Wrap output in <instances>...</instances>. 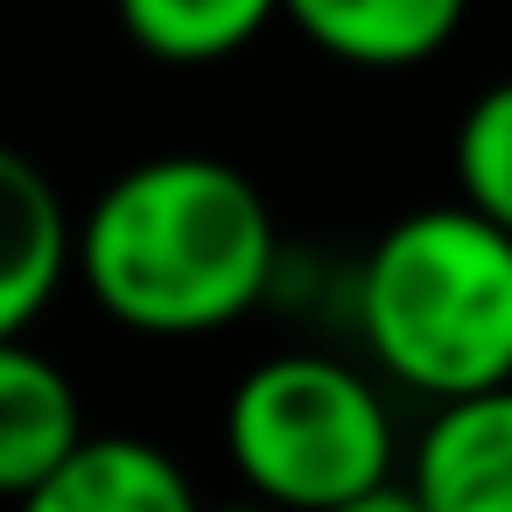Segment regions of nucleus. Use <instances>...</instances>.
<instances>
[{
  "instance_id": "nucleus-6",
  "label": "nucleus",
  "mask_w": 512,
  "mask_h": 512,
  "mask_svg": "<svg viewBox=\"0 0 512 512\" xmlns=\"http://www.w3.org/2000/svg\"><path fill=\"white\" fill-rule=\"evenodd\" d=\"M85 400L71 372L29 337H0V491L22 498L85 449Z\"/></svg>"
},
{
  "instance_id": "nucleus-4",
  "label": "nucleus",
  "mask_w": 512,
  "mask_h": 512,
  "mask_svg": "<svg viewBox=\"0 0 512 512\" xmlns=\"http://www.w3.org/2000/svg\"><path fill=\"white\" fill-rule=\"evenodd\" d=\"M400 484L421 512H512V386L442 400L421 421Z\"/></svg>"
},
{
  "instance_id": "nucleus-3",
  "label": "nucleus",
  "mask_w": 512,
  "mask_h": 512,
  "mask_svg": "<svg viewBox=\"0 0 512 512\" xmlns=\"http://www.w3.org/2000/svg\"><path fill=\"white\" fill-rule=\"evenodd\" d=\"M239 484L281 512H344L400 484V428L372 372L323 351L260 358L225 400Z\"/></svg>"
},
{
  "instance_id": "nucleus-2",
  "label": "nucleus",
  "mask_w": 512,
  "mask_h": 512,
  "mask_svg": "<svg viewBox=\"0 0 512 512\" xmlns=\"http://www.w3.org/2000/svg\"><path fill=\"white\" fill-rule=\"evenodd\" d=\"M351 316L365 358L428 407L512 386V232L463 197L393 218L358 260Z\"/></svg>"
},
{
  "instance_id": "nucleus-8",
  "label": "nucleus",
  "mask_w": 512,
  "mask_h": 512,
  "mask_svg": "<svg viewBox=\"0 0 512 512\" xmlns=\"http://www.w3.org/2000/svg\"><path fill=\"white\" fill-rule=\"evenodd\" d=\"M15 512H204L183 463L141 435H92L57 477L15 498Z\"/></svg>"
},
{
  "instance_id": "nucleus-12",
  "label": "nucleus",
  "mask_w": 512,
  "mask_h": 512,
  "mask_svg": "<svg viewBox=\"0 0 512 512\" xmlns=\"http://www.w3.org/2000/svg\"><path fill=\"white\" fill-rule=\"evenodd\" d=\"M204 512H281V505H267V498L246 491V498H225V505H204Z\"/></svg>"
},
{
  "instance_id": "nucleus-11",
  "label": "nucleus",
  "mask_w": 512,
  "mask_h": 512,
  "mask_svg": "<svg viewBox=\"0 0 512 512\" xmlns=\"http://www.w3.org/2000/svg\"><path fill=\"white\" fill-rule=\"evenodd\" d=\"M344 512H421V505H414L407 484H386V491H372V498H358V505H344Z\"/></svg>"
},
{
  "instance_id": "nucleus-9",
  "label": "nucleus",
  "mask_w": 512,
  "mask_h": 512,
  "mask_svg": "<svg viewBox=\"0 0 512 512\" xmlns=\"http://www.w3.org/2000/svg\"><path fill=\"white\" fill-rule=\"evenodd\" d=\"M127 43L169 71H204L239 57L281 22V0H113Z\"/></svg>"
},
{
  "instance_id": "nucleus-1",
  "label": "nucleus",
  "mask_w": 512,
  "mask_h": 512,
  "mask_svg": "<svg viewBox=\"0 0 512 512\" xmlns=\"http://www.w3.org/2000/svg\"><path fill=\"white\" fill-rule=\"evenodd\" d=\"M281 232L260 183L218 155H148L78 218V288L134 337H211L274 288Z\"/></svg>"
},
{
  "instance_id": "nucleus-5",
  "label": "nucleus",
  "mask_w": 512,
  "mask_h": 512,
  "mask_svg": "<svg viewBox=\"0 0 512 512\" xmlns=\"http://www.w3.org/2000/svg\"><path fill=\"white\" fill-rule=\"evenodd\" d=\"M64 281H78V218L64 190L29 155H0V337H29Z\"/></svg>"
},
{
  "instance_id": "nucleus-10",
  "label": "nucleus",
  "mask_w": 512,
  "mask_h": 512,
  "mask_svg": "<svg viewBox=\"0 0 512 512\" xmlns=\"http://www.w3.org/2000/svg\"><path fill=\"white\" fill-rule=\"evenodd\" d=\"M449 162H456V197L512 232V78L484 85L463 106Z\"/></svg>"
},
{
  "instance_id": "nucleus-7",
  "label": "nucleus",
  "mask_w": 512,
  "mask_h": 512,
  "mask_svg": "<svg viewBox=\"0 0 512 512\" xmlns=\"http://www.w3.org/2000/svg\"><path fill=\"white\" fill-rule=\"evenodd\" d=\"M470 0H281V22L351 71H414L456 43Z\"/></svg>"
}]
</instances>
